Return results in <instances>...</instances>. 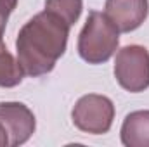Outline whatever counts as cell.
<instances>
[{
    "instance_id": "3",
    "label": "cell",
    "mask_w": 149,
    "mask_h": 147,
    "mask_svg": "<svg viewBox=\"0 0 149 147\" xmlns=\"http://www.w3.org/2000/svg\"><path fill=\"white\" fill-rule=\"evenodd\" d=\"M114 78L121 88L139 94L149 88V50L142 45H127L114 59Z\"/></svg>"
},
{
    "instance_id": "4",
    "label": "cell",
    "mask_w": 149,
    "mask_h": 147,
    "mask_svg": "<svg viewBox=\"0 0 149 147\" xmlns=\"http://www.w3.org/2000/svg\"><path fill=\"white\" fill-rule=\"evenodd\" d=\"M114 119V104L109 97L87 94L76 101L71 111L73 125L85 133L104 135L111 130Z\"/></svg>"
},
{
    "instance_id": "5",
    "label": "cell",
    "mask_w": 149,
    "mask_h": 147,
    "mask_svg": "<svg viewBox=\"0 0 149 147\" xmlns=\"http://www.w3.org/2000/svg\"><path fill=\"white\" fill-rule=\"evenodd\" d=\"M0 121L9 133L10 147L28 142L37 128L35 114L23 102H0Z\"/></svg>"
},
{
    "instance_id": "7",
    "label": "cell",
    "mask_w": 149,
    "mask_h": 147,
    "mask_svg": "<svg viewBox=\"0 0 149 147\" xmlns=\"http://www.w3.org/2000/svg\"><path fill=\"white\" fill-rule=\"evenodd\" d=\"M121 144L127 147H149V111L127 114L121 125Z\"/></svg>"
},
{
    "instance_id": "10",
    "label": "cell",
    "mask_w": 149,
    "mask_h": 147,
    "mask_svg": "<svg viewBox=\"0 0 149 147\" xmlns=\"http://www.w3.org/2000/svg\"><path fill=\"white\" fill-rule=\"evenodd\" d=\"M16 7H17V0H0V38L3 37L9 16Z\"/></svg>"
},
{
    "instance_id": "1",
    "label": "cell",
    "mask_w": 149,
    "mask_h": 147,
    "mask_svg": "<svg viewBox=\"0 0 149 147\" xmlns=\"http://www.w3.org/2000/svg\"><path fill=\"white\" fill-rule=\"evenodd\" d=\"M70 28L63 17L47 9L24 23L16 38L17 62L24 74L37 78L56 68L66 52Z\"/></svg>"
},
{
    "instance_id": "6",
    "label": "cell",
    "mask_w": 149,
    "mask_h": 147,
    "mask_svg": "<svg viewBox=\"0 0 149 147\" xmlns=\"http://www.w3.org/2000/svg\"><path fill=\"white\" fill-rule=\"evenodd\" d=\"M104 14L120 33H130L148 19L149 0H106Z\"/></svg>"
},
{
    "instance_id": "9",
    "label": "cell",
    "mask_w": 149,
    "mask_h": 147,
    "mask_svg": "<svg viewBox=\"0 0 149 147\" xmlns=\"http://www.w3.org/2000/svg\"><path fill=\"white\" fill-rule=\"evenodd\" d=\"M45 9L57 14L70 26H73L81 16L83 2L81 0H45Z\"/></svg>"
},
{
    "instance_id": "2",
    "label": "cell",
    "mask_w": 149,
    "mask_h": 147,
    "mask_svg": "<svg viewBox=\"0 0 149 147\" xmlns=\"http://www.w3.org/2000/svg\"><path fill=\"white\" fill-rule=\"evenodd\" d=\"M120 31L104 12L92 10L78 35V54L88 64H102L118 50Z\"/></svg>"
},
{
    "instance_id": "8",
    "label": "cell",
    "mask_w": 149,
    "mask_h": 147,
    "mask_svg": "<svg viewBox=\"0 0 149 147\" xmlns=\"http://www.w3.org/2000/svg\"><path fill=\"white\" fill-rule=\"evenodd\" d=\"M24 71L16 61V57L9 52L3 40L0 38V87L2 88H12L17 87L23 81Z\"/></svg>"
},
{
    "instance_id": "11",
    "label": "cell",
    "mask_w": 149,
    "mask_h": 147,
    "mask_svg": "<svg viewBox=\"0 0 149 147\" xmlns=\"http://www.w3.org/2000/svg\"><path fill=\"white\" fill-rule=\"evenodd\" d=\"M0 147H10V142H9V133H7V130L3 128L2 121H0Z\"/></svg>"
}]
</instances>
